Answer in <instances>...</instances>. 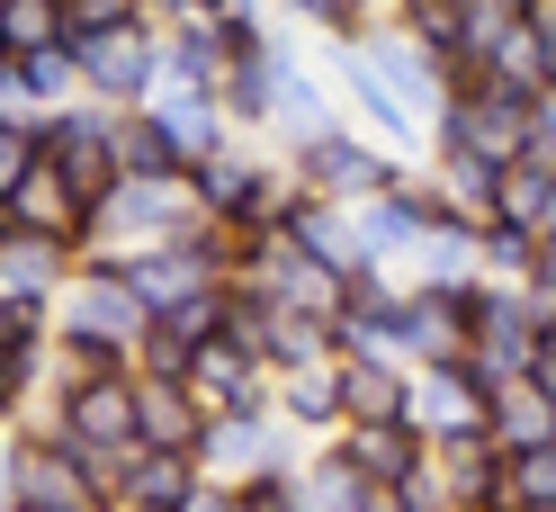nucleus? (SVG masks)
I'll use <instances>...</instances> for the list:
<instances>
[{
  "mask_svg": "<svg viewBox=\"0 0 556 512\" xmlns=\"http://www.w3.org/2000/svg\"><path fill=\"white\" fill-rule=\"evenodd\" d=\"M144 305H135L126 270L109 252H81V270L54 297V360L63 369H135V341H144Z\"/></svg>",
  "mask_w": 556,
  "mask_h": 512,
  "instance_id": "1",
  "label": "nucleus"
},
{
  "mask_svg": "<svg viewBox=\"0 0 556 512\" xmlns=\"http://www.w3.org/2000/svg\"><path fill=\"white\" fill-rule=\"evenodd\" d=\"M46 432L73 440V450L109 476V495H117V467L135 450V369H63Z\"/></svg>",
  "mask_w": 556,
  "mask_h": 512,
  "instance_id": "2",
  "label": "nucleus"
},
{
  "mask_svg": "<svg viewBox=\"0 0 556 512\" xmlns=\"http://www.w3.org/2000/svg\"><path fill=\"white\" fill-rule=\"evenodd\" d=\"M198 216H206V208H198V180H189V171H153V180H117V189H109V208H99V234H90V252L126 261V252L180 243V234H189Z\"/></svg>",
  "mask_w": 556,
  "mask_h": 512,
  "instance_id": "3",
  "label": "nucleus"
},
{
  "mask_svg": "<svg viewBox=\"0 0 556 512\" xmlns=\"http://www.w3.org/2000/svg\"><path fill=\"white\" fill-rule=\"evenodd\" d=\"M189 180H198V208L216 216V225H233V234H278L288 208H296V171L242 153V145H225L216 162H198Z\"/></svg>",
  "mask_w": 556,
  "mask_h": 512,
  "instance_id": "4",
  "label": "nucleus"
},
{
  "mask_svg": "<svg viewBox=\"0 0 556 512\" xmlns=\"http://www.w3.org/2000/svg\"><path fill=\"white\" fill-rule=\"evenodd\" d=\"M73 46V37H63ZM81 63V99H99V109H144V99L162 90V18H135V27H109V37H81L73 46Z\"/></svg>",
  "mask_w": 556,
  "mask_h": 512,
  "instance_id": "5",
  "label": "nucleus"
},
{
  "mask_svg": "<svg viewBox=\"0 0 556 512\" xmlns=\"http://www.w3.org/2000/svg\"><path fill=\"white\" fill-rule=\"evenodd\" d=\"M404 297H413V279H395L387 261H359L332 305V351L341 360H404Z\"/></svg>",
  "mask_w": 556,
  "mask_h": 512,
  "instance_id": "6",
  "label": "nucleus"
},
{
  "mask_svg": "<svg viewBox=\"0 0 556 512\" xmlns=\"http://www.w3.org/2000/svg\"><path fill=\"white\" fill-rule=\"evenodd\" d=\"M431 145L476 153V162L511 171V162H530V153H539V135H530V99L503 90V82H484V90H467V99H448V109H440Z\"/></svg>",
  "mask_w": 556,
  "mask_h": 512,
  "instance_id": "7",
  "label": "nucleus"
},
{
  "mask_svg": "<svg viewBox=\"0 0 556 512\" xmlns=\"http://www.w3.org/2000/svg\"><path fill=\"white\" fill-rule=\"evenodd\" d=\"M109 476H99L73 440H54L46 423L18 432V512H109Z\"/></svg>",
  "mask_w": 556,
  "mask_h": 512,
  "instance_id": "8",
  "label": "nucleus"
},
{
  "mask_svg": "<svg viewBox=\"0 0 556 512\" xmlns=\"http://www.w3.org/2000/svg\"><path fill=\"white\" fill-rule=\"evenodd\" d=\"M288 171H296L305 189L341 198V208H359V198H377V189H395V180H404V162H395V153H377L368 135H351V126L305 135V145L288 153Z\"/></svg>",
  "mask_w": 556,
  "mask_h": 512,
  "instance_id": "9",
  "label": "nucleus"
},
{
  "mask_svg": "<svg viewBox=\"0 0 556 512\" xmlns=\"http://www.w3.org/2000/svg\"><path fill=\"white\" fill-rule=\"evenodd\" d=\"M198 467L216 476V486H252V476H278L296 467L288 459V423H278V396L269 404H242V414H216L198 440Z\"/></svg>",
  "mask_w": 556,
  "mask_h": 512,
  "instance_id": "10",
  "label": "nucleus"
},
{
  "mask_svg": "<svg viewBox=\"0 0 556 512\" xmlns=\"http://www.w3.org/2000/svg\"><path fill=\"white\" fill-rule=\"evenodd\" d=\"M539 315H530V297L520 288H503V279H484V297H476V351H467V369L484 387H520L530 378V360H539Z\"/></svg>",
  "mask_w": 556,
  "mask_h": 512,
  "instance_id": "11",
  "label": "nucleus"
},
{
  "mask_svg": "<svg viewBox=\"0 0 556 512\" xmlns=\"http://www.w3.org/2000/svg\"><path fill=\"white\" fill-rule=\"evenodd\" d=\"M73 270H81L73 243L10 225V234H0V315H46V324H54V297H63Z\"/></svg>",
  "mask_w": 556,
  "mask_h": 512,
  "instance_id": "12",
  "label": "nucleus"
},
{
  "mask_svg": "<svg viewBox=\"0 0 556 512\" xmlns=\"http://www.w3.org/2000/svg\"><path fill=\"white\" fill-rule=\"evenodd\" d=\"M351 225H359V261H404L413 270V252H422V234L440 225V189L431 180H395V189H377V198H359L351 208Z\"/></svg>",
  "mask_w": 556,
  "mask_h": 512,
  "instance_id": "13",
  "label": "nucleus"
},
{
  "mask_svg": "<svg viewBox=\"0 0 556 512\" xmlns=\"http://www.w3.org/2000/svg\"><path fill=\"white\" fill-rule=\"evenodd\" d=\"M476 297H484V279L476 288H422V279H413V297H404V360L413 369L467 360L476 351Z\"/></svg>",
  "mask_w": 556,
  "mask_h": 512,
  "instance_id": "14",
  "label": "nucleus"
},
{
  "mask_svg": "<svg viewBox=\"0 0 556 512\" xmlns=\"http://www.w3.org/2000/svg\"><path fill=\"white\" fill-rule=\"evenodd\" d=\"M189 396H198V414L216 423V414H242V404H269L278 396V378L261 369V351H242L233 333H216V341H198L189 351V378H180Z\"/></svg>",
  "mask_w": 556,
  "mask_h": 512,
  "instance_id": "15",
  "label": "nucleus"
},
{
  "mask_svg": "<svg viewBox=\"0 0 556 512\" xmlns=\"http://www.w3.org/2000/svg\"><path fill=\"white\" fill-rule=\"evenodd\" d=\"M484 404H494V387H484L467 360L413 369V432H422V440H476L484 432Z\"/></svg>",
  "mask_w": 556,
  "mask_h": 512,
  "instance_id": "16",
  "label": "nucleus"
},
{
  "mask_svg": "<svg viewBox=\"0 0 556 512\" xmlns=\"http://www.w3.org/2000/svg\"><path fill=\"white\" fill-rule=\"evenodd\" d=\"M351 54H359L368 73H377V82L395 90V109H404L413 126H440V109H448V82H440V54H422V46H413V37H395V27H377V37H359Z\"/></svg>",
  "mask_w": 556,
  "mask_h": 512,
  "instance_id": "17",
  "label": "nucleus"
},
{
  "mask_svg": "<svg viewBox=\"0 0 556 512\" xmlns=\"http://www.w3.org/2000/svg\"><path fill=\"white\" fill-rule=\"evenodd\" d=\"M117 270H126L135 305H144L153 324H162V315H180V305H189L198 288H225V279H216V270H206V261H198L189 243H153V252H126Z\"/></svg>",
  "mask_w": 556,
  "mask_h": 512,
  "instance_id": "18",
  "label": "nucleus"
},
{
  "mask_svg": "<svg viewBox=\"0 0 556 512\" xmlns=\"http://www.w3.org/2000/svg\"><path fill=\"white\" fill-rule=\"evenodd\" d=\"M278 234H288L315 270H332V279H351V270H359V225H351V208L324 198V189H305V180H296V208H288Z\"/></svg>",
  "mask_w": 556,
  "mask_h": 512,
  "instance_id": "19",
  "label": "nucleus"
},
{
  "mask_svg": "<svg viewBox=\"0 0 556 512\" xmlns=\"http://www.w3.org/2000/svg\"><path fill=\"white\" fill-rule=\"evenodd\" d=\"M144 117L170 135V153H180L189 171H198V162H216V153L233 145V117H225L206 90H153V99H144Z\"/></svg>",
  "mask_w": 556,
  "mask_h": 512,
  "instance_id": "20",
  "label": "nucleus"
},
{
  "mask_svg": "<svg viewBox=\"0 0 556 512\" xmlns=\"http://www.w3.org/2000/svg\"><path fill=\"white\" fill-rule=\"evenodd\" d=\"M332 450L351 459L368 486H404V476L431 459V440L413 432V423H341V432H332Z\"/></svg>",
  "mask_w": 556,
  "mask_h": 512,
  "instance_id": "21",
  "label": "nucleus"
},
{
  "mask_svg": "<svg viewBox=\"0 0 556 512\" xmlns=\"http://www.w3.org/2000/svg\"><path fill=\"white\" fill-rule=\"evenodd\" d=\"M332 369H341V423H413L404 360H332Z\"/></svg>",
  "mask_w": 556,
  "mask_h": 512,
  "instance_id": "22",
  "label": "nucleus"
},
{
  "mask_svg": "<svg viewBox=\"0 0 556 512\" xmlns=\"http://www.w3.org/2000/svg\"><path fill=\"white\" fill-rule=\"evenodd\" d=\"M198 440H206V414H198L189 387L135 378V450H189L198 459Z\"/></svg>",
  "mask_w": 556,
  "mask_h": 512,
  "instance_id": "23",
  "label": "nucleus"
},
{
  "mask_svg": "<svg viewBox=\"0 0 556 512\" xmlns=\"http://www.w3.org/2000/svg\"><path fill=\"white\" fill-rule=\"evenodd\" d=\"M198 459L189 450H126V467H117V503H135V512H180L189 495H198Z\"/></svg>",
  "mask_w": 556,
  "mask_h": 512,
  "instance_id": "24",
  "label": "nucleus"
},
{
  "mask_svg": "<svg viewBox=\"0 0 556 512\" xmlns=\"http://www.w3.org/2000/svg\"><path fill=\"white\" fill-rule=\"evenodd\" d=\"M431 189H440V208L458 216V225H476V234L503 216V171H494V162H476V153H448V145H440Z\"/></svg>",
  "mask_w": 556,
  "mask_h": 512,
  "instance_id": "25",
  "label": "nucleus"
},
{
  "mask_svg": "<svg viewBox=\"0 0 556 512\" xmlns=\"http://www.w3.org/2000/svg\"><path fill=\"white\" fill-rule=\"evenodd\" d=\"M484 440H494L503 459H520V450H547L556 440V404L520 378V387H494V404H484Z\"/></svg>",
  "mask_w": 556,
  "mask_h": 512,
  "instance_id": "26",
  "label": "nucleus"
},
{
  "mask_svg": "<svg viewBox=\"0 0 556 512\" xmlns=\"http://www.w3.org/2000/svg\"><path fill=\"white\" fill-rule=\"evenodd\" d=\"M46 360H54V324L46 315H0V404H10V414L37 396Z\"/></svg>",
  "mask_w": 556,
  "mask_h": 512,
  "instance_id": "27",
  "label": "nucleus"
},
{
  "mask_svg": "<svg viewBox=\"0 0 556 512\" xmlns=\"http://www.w3.org/2000/svg\"><path fill=\"white\" fill-rule=\"evenodd\" d=\"M476 63H484V82H503V90H520V99L547 90V37H539L530 18H503L494 37L476 46Z\"/></svg>",
  "mask_w": 556,
  "mask_h": 512,
  "instance_id": "28",
  "label": "nucleus"
},
{
  "mask_svg": "<svg viewBox=\"0 0 556 512\" xmlns=\"http://www.w3.org/2000/svg\"><path fill=\"white\" fill-rule=\"evenodd\" d=\"M278 423L288 432H341V369L315 360V369H296V378H278Z\"/></svg>",
  "mask_w": 556,
  "mask_h": 512,
  "instance_id": "29",
  "label": "nucleus"
},
{
  "mask_svg": "<svg viewBox=\"0 0 556 512\" xmlns=\"http://www.w3.org/2000/svg\"><path fill=\"white\" fill-rule=\"evenodd\" d=\"M547 216H556V153H530V162L503 171V216H494V225L547 234Z\"/></svg>",
  "mask_w": 556,
  "mask_h": 512,
  "instance_id": "30",
  "label": "nucleus"
},
{
  "mask_svg": "<svg viewBox=\"0 0 556 512\" xmlns=\"http://www.w3.org/2000/svg\"><path fill=\"white\" fill-rule=\"evenodd\" d=\"M368 495H377V486L332 450V440H324L315 467H296V503H305V512H368Z\"/></svg>",
  "mask_w": 556,
  "mask_h": 512,
  "instance_id": "31",
  "label": "nucleus"
},
{
  "mask_svg": "<svg viewBox=\"0 0 556 512\" xmlns=\"http://www.w3.org/2000/svg\"><path fill=\"white\" fill-rule=\"evenodd\" d=\"M395 37H413L422 54H467V0H395Z\"/></svg>",
  "mask_w": 556,
  "mask_h": 512,
  "instance_id": "32",
  "label": "nucleus"
},
{
  "mask_svg": "<svg viewBox=\"0 0 556 512\" xmlns=\"http://www.w3.org/2000/svg\"><path fill=\"white\" fill-rule=\"evenodd\" d=\"M63 46V0H0V63Z\"/></svg>",
  "mask_w": 556,
  "mask_h": 512,
  "instance_id": "33",
  "label": "nucleus"
},
{
  "mask_svg": "<svg viewBox=\"0 0 556 512\" xmlns=\"http://www.w3.org/2000/svg\"><path fill=\"white\" fill-rule=\"evenodd\" d=\"M278 126H288L296 145H305V135H324V126H341V117H332V99H324V82L305 73L296 54L278 63Z\"/></svg>",
  "mask_w": 556,
  "mask_h": 512,
  "instance_id": "34",
  "label": "nucleus"
},
{
  "mask_svg": "<svg viewBox=\"0 0 556 512\" xmlns=\"http://www.w3.org/2000/svg\"><path fill=\"white\" fill-rule=\"evenodd\" d=\"M153 171H189V162L170 153V135H162L144 109H126V117H117V180H153Z\"/></svg>",
  "mask_w": 556,
  "mask_h": 512,
  "instance_id": "35",
  "label": "nucleus"
},
{
  "mask_svg": "<svg viewBox=\"0 0 556 512\" xmlns=\"http://www.w3.org/2000/svg\"><path fill=\"white\" fill-rule=\"evenodd\" d=\"M46 171V117H0V198H18L27 180Z\"/></svg>",
  "mask_w": 556,
  "mask_h": 512,
  "instance_id": "36",
  "label": "nucleus"
},
{
  "mask_svg": "<svg viewBox=\"0 0 556 512\" xmlns=\"http://www.w3.org/2000/svg\"><path fill=\"white\" fill-rule=\"evenodd\" d=\"M484 279H503V288H520L530 279V261H539V234H520V225H484Z\"/></svg>",
  "mask_w": 556,
  "mask_h": 512,
  "instance_id": "37",
  "label": "nucleus"
},
{
  "mask_svg": "<svg viewBox=\"0 0 556 512\" xmlns=\"http://www.w3.org/2000/svg\"><path fill=\"white\" fill-rule=\"evenodd\" d=\"M341 82H351V99H359V109H368V126H387V135H404V126H413V117L395 109V90L377 82V73H368V63H359L351 46H341Z\"/></svg>",
  "mask_w": 556,
  "mask_h": 512,
  "instance_id": "38",
  "label": "nucleus"
},
{
  "mask_svg": "<svg viewBox=\"0 0 556 512\" xmlns=\"http://www.w3.org/2000/svg\"><path fill=\"white\" fill-rule=\"evenodd\" d=\"M144 18V0H63V37H109V27H135Z\"/></svg>",
  "mask_w": 556,
  "mask_h": 512,
  "instance_id": "39",
  "label": "nucleus"
},
{
  "mask_svg": "<svg viewBox=\"0 0 556 512\" xmlns=\"http://www.w3.org/2000/svg\"><path fill=\"white\" fill-rule=\"evenodd\" d=\"M135 378H170V387H180L189 378V341L170 324H144V341H135Z\"/></svg>",
  "mask_w": 556,
  "mask_h": 512,
  "instance_id": "40",
  "label": "nucleus"
},
{
  "mask_svg": "<svg viewBox=\"0 0 556 512\" xmlns=\"http://www.w3.org/2000/svg\"><path fill=\"white\" fill-rule=\"evenodd\" d=\"M530 503H556V440L511 459V512H530Z\"/></svg>",
  "mask_w": 556,
  "mask_h": 512,
  "instance_id": "41",
  "label": "nucleus"
},
{
  "mask_svg": "<svg viewBox=\"0 0 556 512\" xmlns=\"http://www.w3.org/2000/svg\"><path fill=\"white\" fill-rule=\"evenodd\" d=\"M387 495H395L404 512H458V495H448V476H440L431 459H422V467H413V476H404V486H387Z\"/></svg>",
  "mask_w": 556,
  "mask_h": 512,
  "instance_id": "42",
  "label": "nucleus"
},
{
  "mask_svg": "<svg viewBox=\"0 0 556 512\" xmlns=\"http://www.w3.org/2000/svg\"><path fill=\"white\" fill-rule=\"evenodd\" d=\"M242 512H305V503H296V467L252 476V486H242Z\"/></svg>",
  "mask_w": 556,
  "mask_h": 512,
  "instance_id": "43",
  "label": "nucleus"
},
{
  "mask_svg": "<svg viewBox=\"0 0 556 512\" xmlns=\"http://www.w3.org/2000/svg\"><path fill=\"white\" fill-rule=\"evenodd\" d=\"M180 512H242V486H216V476H198V495Z\"/></svg>",
  "mask_w": 556,
  "mask_h": 512,
  "instance_id": "44",
  "label": "nucleus"
},
{
  "mask_svg": "<svg viewBox=\"0 0 556 512\" xmlns=\"http://www.w3.org/2000/svg\"><path fill=\"white\" fill-rule=\"evenodd\" d=\"M530 135H539V153H556V82L530 90Z\"/></svg>",
  "mask_w": 556,
  "mask_h": 512,
  "instance_id": "45",
  "label": "nucleus"
},
{
  "mask_svg": "<svg viewBox=\"0 0 556 512\" xmlns=\"http://www.w3.org/2000/svg\"><path fill=\"white\" fill-rule=\"evenodd\" d=\"M0 512H18V432H0Z\"/></svg>",
  "mask_w": 556,
  "mask_h": 512,
  "instance_id": "46",
  "label": "nucleus"
},
{
  "mask_svg": "<svg viewBox=\"0 0 556 512\" xmlns=\"http://www.w3.org/2000/svg\"><path fill=\"white\" fill-rule=\"evenodd\" d=\"M530 387L556 404V333H539V360H530Z\"/></svg>",
  "mask_w": 556,
  "mask_h": 512,
  "instance_id": "47",
  "label": "nucleus"
},
{
  "mask_svg": "<svg viewBox=\"0 0 556 512\" xmlns=\"http://www.w3.org/2000/svg\"><path fill=\"white\" fill-rule=\"evenodd\" d=\"M530 27L547 37V82H556V0H530Z\"/></svg>",
  "mask_w": 556,
  "mask_h": 512,
  "instance_id": "48",
  "label": "nucleus"
},
{
  "mask_svg": "<svg viewBox=\"0 0 556 512\" xmlns=\"http://www.w3.org/2000/svg\"><path fill=\"white\" fill-rule=\"evenodd\" d=\"M368 512H404V503H395V495H387V486H377V495H368Z\"/></svg>",
  "mask_w": 556,
  "mask_h": 512,
  "instance_id": "49",
  "label": "nucleus"
},
{
  "mask_svg": "<svg viewBox=\"0 0 556 512\" xmlns=\"http://www.w3.org/2000/svg\"><path fill=\"white\" fill-rule=\"evenodd\" d=\"M10 225H18V216H10V198H0V234H10Z\"/></svg>",
  "mask_w": 556,
  "mask_h": 512,
  "instance_id": "50",
  "label": "nucleus"
},
{
  "mask_svg": "<svg viewBox=\"0 0 556 512\" xmlns=\"http://www.w3.org/2000/svg\"><path fill=\"white\" fill-rule=\"evenodd\" d=\"M0 432H10V404H0Z\"/></svg>",
  "mask_w": 556,
  "mask_h": 512,
  "instance_id": "51",
  "label": "nucleus"
},
{
  "mask_svg": "<svg viewBox=\"0 0 556 512\" xmlns=\"http://www.w3.org/2000/svg\"><path fill=\"white\" fill-rule=\"evenodd\" d=\"M530 512H556V503H530Z\"/></svg>",
  "mask_w": 556,
  "mask_h": 512,
  "instance_id": "52",
  "label": "nucleus"
}]
</instances>
